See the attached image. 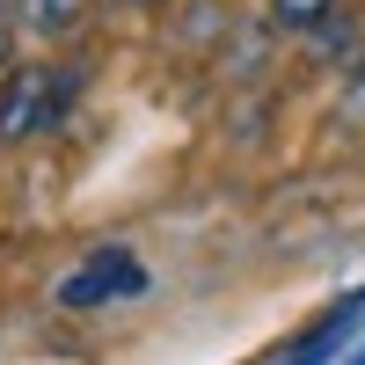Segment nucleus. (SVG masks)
<instances>
[{
	"label": "nucleus",
	"instance_id": "1",
	"mask_svg": "<svg viewBox=\"0 0 365 365\" xmlns=\"http://www.w3.org/2000/svg\"><path fill=\"white\" fill-rule=\"evenodd\" d=\"M73 103V73H58V66H15L8 81H0V139H37L51 132L58 117H66Z\"/></svg>",
	"mask_w": 365,
	"mask_h": 365
},
{
	"label": "nucleus",
	"instance_id": "2",
	"mask_svg": "<svg viewBox=\"0 0 365 365\" xmlns=\"http://www.w3.org/2000/svg\"><path fill=\"white\" fill-rule=\"evenodd\" d=\"M146 285V270L132 249H96L81 270H66V285H58V299L66 307H103V299H132Z\"/></svg>",
	"mask_w": 365,
	"mask_h": 365
},
{
	"label": "nucleus",
	"instance_id": "3",
	"mask_svg": "<svg viewBox=\"0 0 365 365\" xmlns=\"http://www.w3.org/2000/svg\"><path fill=\"white\" fill-rule=\"evenodd\" d=\"M358 314H365V292H344L336 307H329V314L307 329V336H292V344H285V358H278V365H329V358L344 351V336L358 329Z\"/></svg>",
	"mask_w": 365,
	"mask_h": 365
},
{
	"label": "nucleus",
	"instance_id": "4",
	"mask_svg": "<svg viewBox=\"0 0 365 365\" xmlns=\"http://www.w3.org/2000/svg\"><path fill=\"white\" fill-rule=\"evenodd\" d=\"M329 15H336V0H270V22H278V29H292V37L322 29Z\"/></svg>",
	"mask_w": 365,
	"mask_h": 365
},
{
	"label": "nucleus",
	"instance_id": "5",
	"mask_svg": "<svg viewBox=\"0 0 365 365\" xmlns=\"http://www.w3.org/2000/svg\"><path fill=\"white\" fill-rule=\"evenodd\" d=\"M22 22L44 29V37H58V29L81 22V0H22Z\"/></svg>",
	"mask_w": 365,
	"mask_h": 365
},
{
	"label": "nucleus",
	"instance_id": "6",
	"mask_svg": "<svg viewBox=\"0 0 365 365\" xmlns=\"http://www.w3.org/2000/svg\"><path fill=\"white\" fill-rule=\"evenodd\" d=\"M8 51H15V15L0 8V66H8Z\"/></svg>",
	"mask_w": 365,
	"mask_h": 365
},
{
	"label": "nucleus",
	"instance_id": "7",
	"mask_svg": "<svg viewBox=\"0 0 365 365\" xmlns=\"http://www.w3.org/2000/svg\"><path fill=\"white\" fill-rule=\"evenodd\" d=\"M132 8H161V0H132Z\"/></svg>",
	"mask_w": 365,
	"mask_h": 365
}]
</instances>
